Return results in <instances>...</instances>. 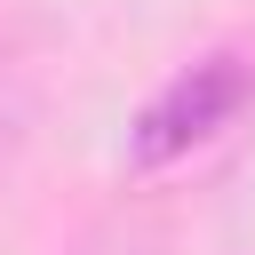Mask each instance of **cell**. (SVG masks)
<instances>
[{
  "label": "cell",
  "instance_id": "cell-1",
  "mask_svg": "<svg viewBox=\"0 0 255 255\" xmlns=\"http://www.w3.org/2000/svg\"><path fill=\"white\" fill-rule=\"evenodd\" d=\"M247 104H255V56H247V48H207V56H191V64L167 72V80L143 96V112L128 120V167H135V175H159V167L191 159V151L215 143Z\"/></svg>",
  "mask_w": 255,
  "mask_h": 255
}]
</instances>
